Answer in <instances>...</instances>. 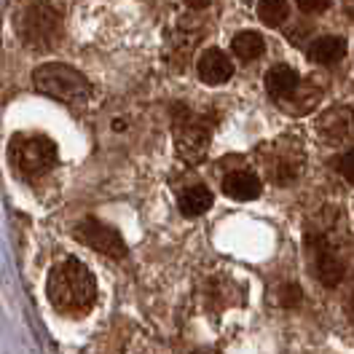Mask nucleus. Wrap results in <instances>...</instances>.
<instances>
[{
    "label": "nucleus",
    "mask_w": 354,
    "mask_h": 354,
    "mask_svg": "<svg viewBox=\"0 0 354 354\" xmlns=\"http://www.w3.org/2000/svg\"><path fill=\"white\" fill-rule=\"evenodd\" d=\"M288 14H290L288 0H261V3H258V17H261V22L268 24V27L282 24L288 19Z\"/></svg>",
    "instance_id": "16"
},
{
    "label": "nucleus",
    "mask_w": 354,
    "mask_h": 354,
    "mask_svg": "<svg viewBox=\"0 0 354 354\" xmlns=\"http://www.w3.org/2000/svg\"><path fill=\"white\" fill-rule=\"evenodd\" d=\"M48 301L62 314H84L97 301V282L86 266L75 258L57 263L48 274Z\"/></svg>",
    "instance_id": "1"
},
{
    "label": "nucleus",
    "mask_w": 354,
    "mask_h": 354,
    "mask_svg": "<svg viewBox=\"0 0 354 354\" xmlns=\"http://www.w3.org/2000/svg\"><path fill=\"white\" fill-rule=\"evenodd\" d=\"M17 27L22 32V41L30 48H51L59 35V19L48 0H35L24 6V11L17 19Z\"/></svg>",
    "instance_id": "4"
},
{
    "label": "nucleus",
    "mask_w": 354,
    "mask_h": 354,
    "mask_svg": "<svg viewBox=\"0 0 354 354\" xmlns=\"http://www.w3.org/2000/svg\"><path fill=\"white\" fill-rule=\"evenodd\" d=\"M317 277H319V282L328 285V288H335V285L344 279V266H341V261L333 255L328 247H322V250L317 252Z\"/></svg>",
    "instance_id": "13"
},
{
    "label": "nucleus",
    "mask_w": 354,
    "mask_h": 354,
    "mask_svg": "<svg viewBox=\"0 0 354 354\" xmlns=\"http://www.w3.org/2000/svg\"><path fill=\"white\" fill-rule=\"evenodd\" d=\"M8 158L14 169L22 175H44L57 164V145L44 134H22V137H14Z\"/></svg>",
    "instance_id": "3"
},
{
    "label": "nucleus",
    "mask_w": 354,
    "mask_h": 354,
    "mask_svg": "<svg viewBox=\"0 0 354 354\" xmlns=\"http://www.w3.org/2000/svg\"><path fill=\"white\" fill-rule=\"evenodd\" d=\"M301 172V164L295 158H288L285 151H274V158L268 161V177L279 185H290Z\"/></svg>",
    "instance_id": "14"
},
{
    "label": "nucleus",
    "mask_w": 354,
    "mask_h": 354,
    "mask_svg": "<svg viewBox=\"0 0 354 354\" xmlns=\"http://www.w3.org/2000/svg\"><path fill=\"white\" fill-rule=\"evenodd\" d=\"M223 191H225V196L236 201H252L261 196V180L255 172L242 169V172H234L223 180Z\"/></svg>",
    "instance_id": "10"
},
{
    "label": "nucleus",
    "mask_w": 354,
    "mask_h": 354,
    "mask_svg": "<svg viewBox=\"0 0 354 354\" xmlns=\"http://www.w3.org/2000/svg\"><path fill=\"white\" fill-rule=\"evenodd\" d=\"M338 169H341V175L346 177L349 183H354V148L338 158Z\"/></svg>",
    "instance_id": "17"
},
{
    "label": "nucleus",
    "mask_w": 354,
    "mask_h": 354,
    "mask_svg": "<svg viewBox=\"0 0 354 354\" xmlns=\"http://www.w3.org/2000/svg\"><path fill=\"white\" fill-rule=\"evenodd\" d=\"M185 3H188L191 8H207V6L212 3V0H185Z\"/></svg>",
    "instance_id": "19"
},
{
    "label": "nucleus",
    "mask_w": 354,
    "mask_h": 354,
    "mask_svg": "<svg viewBox=\"0 0 354 354\" xmlns=\"http://www.w3.org/2000/svg\"><path fill=\"white\" fill-rule=\"evenodd\" d=\"M330 6V0H298V8L306 11V14H319Z\"/></svg>",
    "instance_id": "18"
},
{
    "label": "nucleus",
    "mask_w": 354,
    "mask_h": 354,
    "mask_svg": "<svg viewBox=\"0 0 354 354\" xmlns=\"http://www.w3.org/2000/svg\"><path fill=\"white\" fill-rule=\"evenodd\" d=\"M196 70H199L201 81L209 84V86H221V84H225V81L234 75L231 59H228L223 51H218V48L204 51L199 59V65H196Z\"/></svg>",
    "instance_id": "8"
},
{
    "label": "nucleus",
    "mask_w": 354,
    "mask_h": 354,
    "mask_svg": "<svg viewBox=\"0 0 354 354\" xmlns=\"http://www.w3.org/2000/svg\"><path fill=\"white\" fill-rule=\"evenodd\" d=\"M177 204H180V212L188 215V218H196V215H204L209 207H212V191L207 185H191V188H183L180 196H177Z\"/></svg>",
    "instance_id": "12"
},
{
    "label": "nucleus",
    "mask_w": 354,
    "mask_h": 354,
    "mask_svg": "<svg viewBox=\"0 0 354 354\" xmlns=\"http://www.w3.org/2000/svg\"><path fill=\"white\" fill-rule=\"evenodd\" d=\"M344 54H346V41L338 38V35L317 38L309 48L311 62H317V65H335V62L344 59Z\"/></svg>",
    "instance_id": "11"
},
{
    "label": "nucleus",
    "mask_w": 354,
    "mask_h": 354,
    "mask_svg": "<svg viewBox=\"0 0 354 354\" xmlns=\"http://www.w3.org/2000/svg\"><path fill=\"white\" fill-rule=\"evenodd\" d=\"M266 88L274 100H290L301 88V78L290 65H277L271 67L268 75H266Z\"/></svg>",
    "instance_id": "9"
},
{
    "label": "nucleus",
    "mask_w": 354,
    "mask_h": 354,
    "mask_svg": "<svg viewBox=\"0 0 354 354\" xmlns=\"http://www.w3.org/2000/svg\"><path fill=\"white\" fill-rule=\"evenodd\" d=\"M209 118L207 115H196V113L177 108L175 111V140H177V153L183 161L196 164L207 156V145H209Z\"/></svg>",
    "instance_id": "5"
},
{
    "label": "nucleus",
    "mask_w": 354,
    "mask_h": 354,
    "mask_svg": "<svg viewBox=\"0 0 354 354\" xmlns=\"http://www.w3.org/2000/svg\"><path fill=\"white\" fill-rule=\"evenodd\" d=\"M75 236H78V242L88 244L91 250H97V252H102V255H111L115 261L127 255L124 239L113 231L111 225H105V223H100V221H84L75 228Z\"/></svg>",
    "instance_id": "6"
},
{
    "label": "nucleus",
    "mask_w": 354,
    "mask_h": 354,
    "mask_svg": "<svg viewBox=\"0 0 354 354\" xmlns=\"http://www.w3.org/2000/svg\"><path fill=\"white\" fill-rule=\"evenodd\" d=\"M32 84L41 94L51 97V100H59V102H67L73 108L84 105L88 100V81L75 67L62 65V62L41 65L32 73Z\"/></svg>",
    "instance_id": "2"
},
{
    "label": "nucleus",
    "mask_w": 354,
    "mask_h": 354,
    "mask_svg": "<svg viewBox=\"0 0 354 354\" xmlns=\"http://www.w3.org/2000/svg\"><path fill=\"white\" fill-rule=\"evenodd\" d=\"M317 129H319L322 137H328L330 142L352 140L354 137V111L352 108H333V111H328L322 118H319Z\"/></svg>",
    "instance_id": "7"
},
{
    "label": "nucleus",
    "mask_w": 354,
    "mask_h": 354,
    "mask_svg": "<svg viewBox=\"0 0 354 354\" xmlns=\"http://www.w3.org/2000/svg\"><path fill=\"white\" fill-rule=\"evenodd\" d=\"M231 48H234V54H236L239 59H255V57L263 54L266 41H263V35H258V32H252V30H244V32H239V35L231 41Z\"/></svg>",
    "instance_id": "15"
},
{
    "label": "nucleus",
    "mask_w": 354,
    "mask_h": 354,
    "mask_svg": "<svg viewBox=\"0 0 354 354\" xmlns=\"http://www.w3.org/2000/svg\"><path fill=\"white\" fill-rule=\"evenodd\" d=\"M346 14L354 19V0H346Z\"/></svg>",
    "instance_id": "20"
}]
</instances>
